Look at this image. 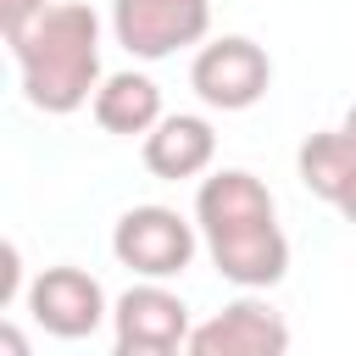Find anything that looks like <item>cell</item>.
<instances>
[{"label":"cell","instance_id":"9","mask_svg":"<svg viewBox=\"0 0 356 356\" xmlns=\"http://www.w3.org/2000/svg\"><path fill=\"white\" fill-rule=\"evenodd\" d=\"M211 161H217V134L195 111H172V117H161L145 134V167H150V178H167V184L200 178Z\"/></svg>","mask_w":356,"mask_h":356},{"label":"cell","instance_id":"10","mask_svg":"<svg viewBox=\"0 0 356 356\" xmlns=\"http://www.w3.org/2000/svg\"><path fill=\"white\" fill-rule=\"evenodd\" d=\"M89 111H95V122H100L106 134H122V139L150 134V128L167 117V111H161V89H156V78H145V72H111V78H100Z\"/></svg>","mask_w":356,"mask_h":356},{"label":"cell","instance_id":"7","mask_svg":"<svg viewBox=\"0 0 356 356\" xmlns=\"http://www.w3.org/2000/svg\"><path fill=\"white\" fill-rule=\"evenodd\" d=\"M22 300H28V317H33L44 334H56V339H89V334L111 317L100 278L83 273V267H44V273L28 284Z\"/></svg>","mask_w":356,"mask_h":356},{"label":"cell","instance_id":"6","mask_svg":"<svg viewBox=\"0 0 356 356\" xmlns=\"http://www.w3.org/2000/svg\"><path fill=\"white\" fill-rule=\"evenodd\" d=\"M189 306L167 289V278H145L117 295L111 306V339L117 356H172L189 350Z\"/></svg>","mask_w":356,"mask_h":356},{"label":"cell","instance_id":"12","mask_svg":"<svg viewBox=\"0 0 356 356\" xmlns=\"http://www.w3.org/2000/svg\"><path fill=\"white\" fill-rule=\"evenodd\" d=\"M44 11H50V0H0V33H6V44L17 33H28Z\"/></svg>","mask_w":356,"mask_h":356},{"label":"cell","instance_id":"11","mask_svg":"<svg viewBox=\"0 0 356 356\" xmlns=\"http://www.w3.org/2000/svg\"><path fill=\"white\" fill-rule=\"evenodd\" d=\"M295 167H300V184H306L317 200L339 206V195H345V189H350V178H356V139H350L345 128L312 134V139L300 145Z\"/></svg>","mask_w":356,"mask_h":356},{"label":"cell","instance_id":"5","mask_svg":"<svg viewBox=\"0 0 356 356\" xmlns=\"http://www.w3.org/2000/svg\"><path fill=\"white\" fill-rule=\"evenodd\" d=\"M267 83H273V61L245 33H222V39L200 44L189 61V89L211 111H250L267 95Z\"/></svg>","mask_w":356,"mask_h":356},{"label":"cell","instance_id":"13","mask_svg":"<svg viewBox=\"0 0 356 356\" xmlns=\"http://www.w3.org/2000/svg\"><path fill=\"white\" fill-rule=\"evenodd\" d=\"M17 289H22V250L6 239V245H0V306H11Z\"/></svg>","mask_w":356,"mask_h":356},{"label":"cell","instance_id":"3","mask_svg":"<svg viewBox=\"0 0 356 356\" xmlns=\"http://www.w3.org/2000/svg\"><path fill=\"white\" fill-rule=\"evenodd\" d=\"M200 222L178 217L172 206H128L111 228V256L139 278H178L195 261Z\"/></svg>","mask_w":356,"mask_h":356},{"label":"cell","instance_id":"8","mask_svg":"<svg viewBox=\"0 0 356 356\" xmlns=\"http://www.w3.org/2000/svg\"><path fill=\"white\" fill-rule=\"evenodd\" d=\"M189 350L195 356H284L289 350V323L267 300L239 295L189 334Z\"/></svg>","mask_w":356,"mask_h":356},{"label":"cell","instance_id":"16","mask_svg":"<svg viewBox=\"0 0 356 356\" xmlns=\"http://www.w3.org/2000/svg\"><path fill=\"white\" fill-rule=\"evenodd\" d=\"M339 128H345V134H350V139H356V106H350V111H345V122H339Z\"/></svg>","mask_w":356,"mask_h":356},{"label":"cell","instance_id":"14","mask_svg":"<svg viewBox=\"0 0 356 356\" xmlns=\"http://www.w3.org/2000/svg\"><path fill=\"white\" fill-rule=\"evenodd\" d=\"M339 217H345V222H356V178H350V189L339 195Z\"/></svg>","mask_w":356,"mask_h":356},{"label":"cell","instance_id":"4","mask_svg":"<svg viewBox=\"0 0 356 356\" xmlns=\"http://www.w3.org/2000/svg\"><path fill=\"white\" fill-rule=\"evenodd\" d=\"M111 33L134 61H167L211 33V0H111Z\"/></svg>","mask_w":356,"mask_h":356},{"label":"cell","instance_id":"15","mask_svg":"<svg viewBox=\"0 0 356 356\" xmlns=\"http://www.w3.org/2000/svg\"><path fill=\"white\" fill-rule=\"evenodd\" d=\"M0 345H6V350H11V356H22V350H28V345H22V334H17V328H0Z\"/></svg>","mask_w":356,"mask_h":356},{"label":"cell","instance_id":"1","mask_svg":"<svg viewBox=\"0 0 356 356\" xmlns=\"http://www.w3.org/2000/svg\"><path fill=\"white\" fill-rule=\"evenodd\" d=\"M195 222H200V239L211 250V267L228 284H239V289H273L289 273V239L278 228L273 189L256 172L222 167V172L200 178V189H195Z\"/></svg>","mask_w":356,"mask_h":356},{"label":"cell","instance_id":"2","mask_svg":"<svg viewBox=\"0 0 356 356\" xmlns=\"http://www.w3.org/2000/svg\"><path fill=\"white\" fill-rule=\"evenodd\" d=\"M11 56L28 106L44 117H72L100 89V17L78 0H61L11 39Z\"/></svg>","mask_w":356,"mask_h":356}]
</instances>
